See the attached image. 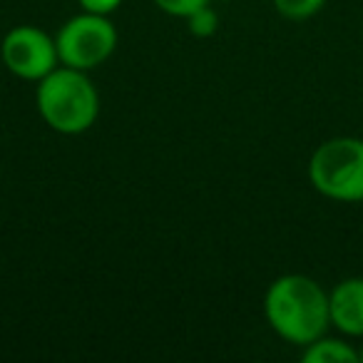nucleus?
<instances>
[{
  "instance_id": "obj_6",
  "label": "nucleus",
  "mask_w": 363,
  "mask_h": 363,
  "mask_svg": "<svg viewBox=\"0 0 363 363\" xmlns=\"http://www.w3.org/2000/svg\"><path fill=\"white\" fill-rule=\"evenodd\" d=\"M331 328L346 338H363V277L341 279L328 291Z\"/></svg>"
},
{
  "instance_id": "obj_1",
  "label": "nucleus",
  "mask_w": 363,
  "mask_h": 363,
  "mask_svg": "<svg viewBox=\"0 0 363 363\" xmlns=\"http://www.w3.org/2000/svg\"><path fill=\"white\" fill-rule=\"evenodd\" d=\"M264 316L279 338L303 348L331 328L328 291L306 274H284L264 294Z\"/></svg>"
},
{
  "instance_id": "obj_7",
  "label": "nucleus",
  "mask_w": 363,
  "mask_h": 363,
  "mask_svg": "<svg viewBox=\"0 0 363 363\" xmlns=\"http://www.w3.org/2000/svg\"><path fill=\"white\" fill-rule=\"evenodd\" d=\"M303 363H361V351L348 338L341 336H318L301 353Z\"/></svg>"
},
{
  "instance_id": "obj_5",
  "label": "nucleus",
  "mask_w": 363,
  "mask_h": 363,
  "mask_svg": "<svg viewBox=\"0 0 363 363\" xmlns=\"http://www.w3.org/2000/svg\"><path fill=\"white\" fill-rule=\"evenodd\" d=\"M0 60L11 75L30 82L43 80L60 65L55 38L35 26H16L8 30L0 43Z\"/></svg>"
},
{
  "instance_id": "obj_3",
  "label": "nucleus",
  "mask_w": 363,
  "mask_h": 363,
  "mask_svg": "<svg viewBox=\"0 0 363 363\" xmlns=\"http://www.w3.org/2000/svg\"><path fill=\"white\" fill-rule=\"evenodd\" d=\"M308 182L331 202H363V140L331 137L313 150L308 160Z\"/></svg>"
},
{
  "instance_id": "obj_2",
  "label": "nucleus",
  "mask_w": 363,
  "mask_h": 363,
  "mask_svg": "<svg viewBox=\"0 0 363 363\" xmlns=\"http://www.w3.org/2000/svg\"><path fill=\"white\" fill-rule=\"evenodd\" d=\"M35 105L43 122L57 135H82L100 115V95L90 75L67 65H57L38 80Z\"/></svg>"
},
{
  "instance_id": "obj_12",
  "label": "nucleus",
  "mask_w": 363,
  "mask_h": 363,
  "mask_svg": "<svg viewBox=\"0 0 363 363\" xmlns=\"http://www.w3.org/2000/svg\"><path fill=\"white\" fill-rule=\"evenodd\" d=\"M358 351H361V363H363V343H361V348H358Z\"/></svg>"
},
{
  "instance_id": "obj_8",
  "label": "nucleus",
  "mask_w": 363,
  "mask_h": 363,
  "mask_svg": "<svg viewBox=\"0 0 363 363\" xmlns=\"http://www.w3.org/2000/svg\"><path fill=\"white\" fill-rule=\"evenodd\" d=\"M328 0H274V8L286 21H308L326 8Z\"/></svg>"
},
{
  "instance_id": "obj_4",
  "label": "nucleus",
  "mask_w": 363,
  "mask_h": 363,
  "mask_svg": "<svg viewBox=\"0 0 363 363\" xmlns=\"http://www.w3.org/2000/svg\"><path fill=\"white\" fill-rule=\"evenodd\" d=\"M60 65L92 72L112 57L117 48V28L107 16L85 13L72 16L55 35Z\"/></svg>"
},
{
  "instance_id": "obj_10",
  "label": "nucleus",
  "mask_w": 363,
  "mask_h": 363,
  "mask_svg": "<svg viewBox=\"0 0 363 363\" xmlns=\"http://www.w3.org/2000/svg\"><path fill=\"white\" fill-rule=\"evenodd\" d=\"M162 13L172 18H182V21H187L189 16H194L197 11H202L204 6H209L212 0H152Z\"/></svg>"
},
{
  "instance_id": "obj_11",
  "label": "nucleus",
  "mask_w": 363,
  "mask_h": 363,
  "mask_svg": "<svg viewBox=\"0 0 363 363\" xmlns=\"http://www.w3.org/2000/svg\"><path fill=\"white\" fill-rule=\"evenodd\" d=\"M77 3H80L85 13H95V16H107V18L122 6V0H77Z\"/></svg>"
},
{
  "instance_id": "obj_9",
  "label": "nucleus",
  "mask_w": 363,
  "mask_h": 363,
  "mask_svg": "<svg viewBox=\"0 0 363 363\" xmlns=\"http://www.w3.org/2000/svg\"><path fill=\"white\" fill-rule=\"evenodd\" d=\"M187 30L194 38H212L219 30V16L212 6H204L202 11H197L194 16L187 18Z\"/></svg>"
}]
</instances>
